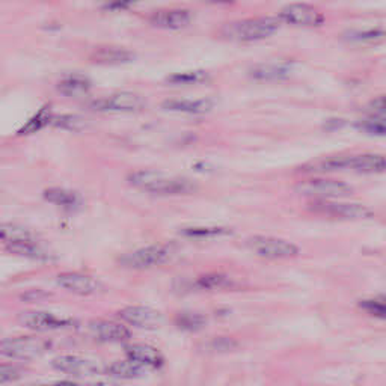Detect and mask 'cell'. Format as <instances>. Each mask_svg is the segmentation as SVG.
Listing matches in <instances>:
<instances>
[{
  "mask_svg": "<svg viewBox=\"0 0 386 386\" xmlns=\"http://www.w3.org/2000/svg\"><path fill=\"white\" fill-rule=\"evenodd\" d=\"M360 305L365 312H369L370 316L386 320V299L385 298L366 299V300H362Z\"/></svg>",
  "mask_w": 386,
  "mask_h": 386,
  "instance_id": "obj_33",
  "label": "cell"
},
{
  "mask_svg": "<svg viewBox=\"0 0 386 386\" xmlns=\"http://www.w3.org/2000/svg\"><path fill=\"white\" fill-rule=\"evenodd\" d=\"M296 190L305 196L323 201L327 198H346L355 193L352 186H348L347 183L329 178H311L300 181L296 185Z\"/></svg>",
  "mask_w": 386,
  "mask_h": 386,
  "instance_id": "obj_5",
  "label": "cell"
},
{
  "mask_svg": "<svg viewBox=\"0 0 386 386\" xmlns=\"http://www.w3.org/2000/svg\"><path fill=\"white\" fill-rule=\"evenodd\" d=\"M163 109L172 110V112L190 114V115H206L215 107L213 100L199 98V100H167L162 105Z\"/></svg>",
  "mask_w": 386,
  "mask_h": 386,
  "instance_id": "obj_17",
  "label": "cell"
},
{
  "mask_svg": "<svg viewBox=\"0 0 386 386\" xmlns=\"http://www.w3.org/2000/svg\"><path fill=\"white\" fill-rule=\"evenodd\" d=\"M6 251L14 255L24 256V258L36 260V261H52L54 258V255L47 249V247L36 243L35 238H32V240L8 243Z\"/></svg>",
  "mask_w": 386,
  "mask_h": 386,
  "instance_id": "obj_16",
  "label": "cell"
},
{
  "mask_svg": "<svg viewBox=\"0 0 386 386\" xmlns=\"http://www.w3.org/2000/svg\"><path fill=\"white\" fill-rule=\"evenodd\" d=\"M23 376L22 366H17L13 364H0V385L13 383L18 380Z\"/></svg>",
  "mask_w": 386,
  "mask_h": 386,
  "instance_id": "obj_35",
  "label": "cell"
},
{
  "mask_svg": "<svg viewBox=\"0 0 386 386\" xmlns=\"http://www.w3.org/2000/svg\"><path fill=\"white\" fill-rule=\"evenodd\" d=\"M350 171L361 173H379L386 171V157L380 154L350 155Z\"/></svg>",
  "mask_w": 386,
  "mask_h": 386,
  "instance_id": "obj_20",
  "label": "cell"
},
{
  "mask_svg": "<svg viewBox=\"0 0 386 386\" xmlns=\"http://www.w3.org/2000/svg\"><path fill=\"white\" fill-rule=\"evenodd\" d=\"M18 321H20L24 327L35 330V332H50V330L65 329L75 325V320L53 314V312L49 311L23 312Z\"/></svg>",
  "mask_w": 386,
  "mask_h": 386,
  "instance_id": "obj_8",
  "label": "cell"
},
{
  "mask_svg": "<svg viewBox=\"0 0 386 386\" xmlns=\"http://www.w3.org/2000/svg\"><path fill=\"white\" fill-rule=\"evenodd\" d=\"M311 210L320 215L343 219H365L373 215L370 208L362 204H356V202H334L323 199H318L314 204H311Z\"/></svg>",
  "mask_w": 386,
  "mask_h": 386,
  "instance_id": "obj_9",
  "label": "cell"
},
{
  "mask_svg": "<svg viewBox=\"0 0 386 386\" xmlns=\"http://www.w3.org/2000/svg\"><path fill=\"white\" fill-rule=\"evenodd\" d=\"M246 246L255 255L269 260H286L299 255V247L296 245L277 237L254 236L246 242Z\"/></svg>",
  "mask_w": 386,
  "mask_h": 386,
  "instance_id": "obj_4",
  "label": "cell"
},
{
  "mask_svg": "<svg viewBox=\"0 0 386 386\" xmlns=\"http://www.w3.org/2000/svg\"><path fill=\"white\" fill-rule=\"evenodd\" d=\"M54 114L53 109H52V105H45L43 106L38 112H36L29 121H27L20 130H18V134L20 136H31V134H35L38 133L40 130H43V128H45L47 125H52V121L54 118Z\"/></svg>",
  "mask_w": 386,
  "mask_h": 386,
  "instance_id": "obj_24",
  "label": "cell"
},
{
  "mask_svg": "<svg viewBox=\"0 0 386 386\" xmlns=\"http://www.w3.org/2000/svg\"><path fill=\"white\" fill-rule=\"evenodd\" d=\"M196 286L202 290H225L233 286L231 279H229L226 275L222 273H208L204 275V277H201L196 282Z\"/></svg>",
  "mask_w": 386,
  "mask_h": 386,
  "instance_id": "obj_28",
  "label": "cell"
},
{
  "mask_svg": "<svg viewBox=\"0 0 386 386\" xmlns=\"http://www.w3.org/2000/svg\"><path fill=\"white\" fill-rule=\"evenodd\" d=\"M356 127L369 134L386 136V118L383 116L374 118V119H365V121L357 123Z\"/></svg>",
  "mask_w": 386,
  "mask_h": 386,
  "instance_id": "obj_34",
  "label": "cell"
},
{
  "mask_svg": "<svg viewBox=\"0 0 386 386\" xmlns=\"http://www.w3.org/2000/svg\"><path fill=\"white\" fill-rule=\"evenodd\" d=\"M211 2L219 3V5H229V3H234L236 0H211Z\"/></svg>",
  "mask_w": 386,
  "mask_h": 386,
  "instance_id": "obj_39",
  "label": "cell"
},
{
  "mask_svg": "<svg viewBox=\"0 0 386 386\" xmlns=\"http://www.w3.org/2000/svg\"><path fill=\"white\" fill-rule=\"evenodd\" d=\"M290 72L291 67L286 63H263V65H255L249 75L258 82H275L287 79Z\"/></svg>",
  "mask_w": 386,
  "mask_h": 386,
  "instance_id": "obj_21",
  "label": "cell"
},
{
  "mask_svg": "<svg viewBox=\"0 0 386 386\" xmlns=\"http://www.w3.org/2000/svg\"><path fill=\"white\" fill-rule=\"evenodd\" d=\"M44 198L45 201L50 202V204H54L67 210L76 208L80 204V196H77L76 193L61 187H49L44 192Z\"/></svg>",
  "mask_w": 386,
  "mask_h": 386,
  "instance_id": "obj_25",
  "label": "cell"
},
{
  "mask_svg": "<svg viewBox=\"0 0 386 386\" xmlns=\"http://www.w3.org/2000/svg\"><path fill=\"white\" fill-rule=\"evenodd\" d=\"M347 38L355 43H376L386 38V29H365L355 31L347 35Z\"/></svg>",
  "mask_w": 386,
  "mask_h": 386,
  "instance_id": "obj_32",
  "label": "cell"
},
{
  "mask_svg": "<svg viewBox=\"0 0 386 386\" xmlns=\"http://www.w3.org/2000/svg\"><path fill=\"white\" fill-rule=\"evenodd\" d=\"M93 86L91 80L84 75H70L58 84V93L65 97H79L88 94Z\"/></svg>",
  "mask_w": 386,
  "mask_h": 386,
  "instance_id": "obj_22",
  "label": "cell"
},
{
  "mask_svg": "<svg viewBox=\"0 0 386 386\" xmlns=\"http://www.w3.org/2000/svg\"><path fill=\"white\" fill-rule=\"evenodd\" d=\"M68 386H121L114 382H97V383H88V385H77V383H68Z\"/></svg>",
  "mask_w": 386,
  "mask_h": 386,
  "instance_id": "obj_38",
  "label": "cell"
},
{
  "mask_svg": "<svg viewBox=\"0 0 386 386\" xmlns=\"http://www.w3.org/2000/svg\"><path fill=\"white\" fill-rule=\"evenodd\" d=\"M91 332L105 343H125L132 338L130 329L127 326L109 320H97L91 323Z\"/></svg>",
  "mask_w": 386,
  "mask_h": 386,
  "instance_id": "obj_15",
  "label": "cell"
},
{
  "mask_svg": "<svg viewBox=\"0 0 386 386\" xmlns=\"http://www.w3.org/2000/svg\"><path fill=\"white\" fill-rule=\"evenodd\" d=\"M181 234L189 238H213L229 234V229L222 226H192L183 229Z\"/></svg>",
  "mask_w": 386,
  "mask_h": 386,
  "instance_id": "obj_30",
  "label": "cell"
},
{
  "mask_svg": "<svg viewBox=\"0 0 386 386\" xmlns=\"http://www.w3.org/2000/svg\"><path fill=\"white\" fill-rule=\"evenodd\" d=\"M58 286L79 296H91L101 290V284L89 275L79 272L62 273L58 277Z\"/></svg>",
  "mask_w": 386,
  "mask_h": 386,
  "instance_id": "obj_13",
  "label": "cell"
},
{
  "mask_svg": "<svg viewBox=\"0 0 386 386\" xmlns=\"http://www.w3.org/2000/svg\"><path fill=\"white\" fill-rule=\"evenodd\" d=\"M278 18L282 23L294 26H320L325 23V15L316 6L307 3H293L282 8Z\"/></svg>",
  "mask_w": 386,
  "mask_h": 386,
  "instance_id": "obj_10",
  "label": "cell"
},
{
  "mask_svg": "<svg viewBox=\"0 0 386 386\" xmlns=\"http://www.w3.org/2000/svg\"><path fill=\"white\" fill-rule=\"evenodd\" d=\"M176 325L178 329L186 330V332H198L202 330L207 325V317L204 314L193 311H185L180 312L176 317Z\"/></svg>",
  "mask_w": 386,
  "mask_h": 386,
  "instance_id": "obj_27",
  "label": "cell"
},
{
  "mask_svg": "<svg viewBox=\"0 0 386 386\" xmlns=\"http://www.w3.org/2000/svg\"><path fill=\"white\" fill-rule=\"evenodd\" d=\"M137 0H112V2L106 5L107 11H118V9H125L130 8Z\"/></svg>",
  "mask_w": 386,
  "mask_h": 386,
  "instance_id": "obj_37",
  "label": "cell"
},
{
  "mask_svg": "<svg viewBox=\"0 0 386 386\" xmlns=\"http://www.w3.org/2000/svg\"><path fill=\"white\" fill-rule=\"evenodd\" d=\"M145 371H146L145 366L136 364L130 360L116 361L106 366V374L112 376V378H116V379H128V380L137 379V378H142Z\"/></svg>",
  "mask_w": 386,
  "mask_h": 386,
  "instance_id": "obj_23",
  "label": "cell"
},
{
  "mask_svg": "<svg viewBox=\"0 0 386 386\" xmlns=\"http://www.w3.org/2000/svg\"><path fill=\"white\" fill-rule=\"evenodd\" d=\"M52 125L56 128H62V130H72V132H79L84 130L86 127V121L79 115H54Z\"/></svg>",
  "mask_w": 386,
  "mask_h": 386,
  "instance_id": "obj_29",
  "label": "cell"
},
{
  "mask_svg": "<svg viewBox=\"0 0 386 386\" xmlns=\"http://www.w3.org/2000/svg\"><path fill=\"white\" fill-rule=\"evenodd\" d=\"M52 365L58 371L76 376V378H88V376H98L106 373V365L100 364L98 361L72 355L54 357Z\"/></svg>",
  "mask_w": 386,
  "mask_h": 386,
  "instance_id": "obj_7",
  "label": "cell"
},
{
  "mask_svg": "<svg viewBox=\"0 0 386 386\" xmlns=\"http://www.w3.org/2000/svg\"><path fill=\"white\" fill-rule=\"evenodd\" d=\"M281 20L278 17H258L249 18V20L236 22L231 24H226L222 33L225 38L234 41H258L265 40L269 36L275 35L281 27Z\"/></svg>",
  "mask_w": 386,
  "mask_h": 386,
  "instance_id": "obj_2",
  "label": "cell"
},
{
  "mask_svg": "<svg viewBox=\"0 0 386 386\" xmlns=\"http://www.w3.org/2000/svg\"><path fill=\"white\" fill-rule=\"evenodd\" d=\"M89 59L98 65H123L134 59V53L121 47H100L91 53Z\"/></svg>",
  "mask_w": 386,
  "mask_h": 386,
  "instance_id": "obj_18",
  "label": "cell"
},
{
  "mask_svg": "<svg viewBox=\"0 0 386 386\" xmlns=\"http://www.w3.org/2000/svg\"><path fill=\"white\" fill-rule=\"evenodd\" d=\"M369 107L373 110L374 114H378L379 116L386 118V95H380L378 98L371 100Z\"/></svg>",
  "mask_w": 386,
  "mask_h": 386,
  "instance_id": "obj_36",
  "label": "cell"
},
{
  "mask_svg": "<svg viewBox=\"0 0 386 386\" xmlns=\"http://www.w3.org/2000/svg\"><path fill=\"white\" fill-rule=\"evenodd\" d=\"M128 183L134 187L151 192V193H167V195H178V193L193 192L190 181L180 177H169L159 171H136L128 176Z\"/></svg>",
  "mask_w": 386,
  "mask_h": 386,
  "instance_id": "obj_1",
  "label": "cell"
},
{
  "mask_svg": "<svg viewBox=\"0 0 386 386\" xmlns=\"http://www.w3.org/2000/svg\"><path fill=\"white\" fill-rule=\"evenodd\" d=\"M91 107L94 110H103V112H136L145 107V100L134 93H118L95 100Z\"/></svg>",
  "mask_w": 386,
  "mask_h": 386,
  "instance_id": "obj_11",
  "label": "cell"
},
{
  "mask_svg": "<svg viewBox=\"0 0 386 386\" xmlns=\"http://www.w3.org/2000/svg\"><path fill=\"white\" fill-rule=\"evenodd\" d=\"M208 79L207 72L204 71H190V72H177V75L168 76L167 82L176 85H195L202 84Z\"/></svg>",
  "mask_w": 386,
  "mask_h": 386,
  "instance_id": "obj_31",
  "label": "cell"
},
{
  "mask_svg": "<svg viewBox=\"0 0 386 386\" xmlns=\"http://www.w3.org/2000/svg\"><path fill=\"white\" fill-rule=\"evenodd\" d=\"M125 356L127 360L139 364L145 369H160L164 364V357L157 348L144 343L128 344L125 347Z\"/></svg>",
  "mask_w": 386,
  "mask_h": 386,
  "instance_id": "obj_14",
  "label": "cell"
},
{
  "mask_svg": "<svg viewBox=\"0 0 386 386\" xmlns=\"http://www.w3.org/2000/svg\"><path fill=\"white\" fill-rule=\"evenodd\" d=\"M150 22L163 29H183L190 23V13L186 9H169V11H159L150 17Z\"/></svg>",
  "mask_w": 386,
  "mask_h": 386,
  "instance_id": "obj_19",
  "label": "cell"
},
{
  "mask_svg": "<svg viewBox=\"0 0 386 386\" xmlns=\"http://www.w3.org/2000/svg\"><path fill=\"white\" fill-rule=\"evenodd\" d=\"M33 234L29 229L11 224V222H0V242L14 243V242H23V240H32Z\"/></svg>",
  "mask_w": 386,
  "mask_h": 386,
  "instance_id": "obj_26",
  "label": "cell"
},
{
  "mask_svg": "<svg viewBox=\"0 0 386 386\" xmlns=\"http://www.w3.org/2000/svg\"><path fill=\"white\" fill-rule=\"evenodd\" d=\"M118 316L124 323L146 330L159 329L163 323V316L157 309L150 307H125L119 311Z\"/></svg>",
  "mask_w": 386,
  "mask_h": 386,
  "instance_id": "obj_12",
  "label": "cell"
},
{
  "mask_svg": "<svg viewBox=\"0 0 386 386\" xmlns=\"http://www.w3.org/2000/svg\"><path fill=\"white\" fill-rule=\"evenodd\" d=\"M50 348V343L40 337H11L0 339V356L18 361H32L43 356Z\"/></svg>",
  "mask_w": 386,
  "mask_h": 386,
  "instance_id": "obj_3",
  "label": "cell"
},
{
  "mask_svg": "<svg viewBox=\"0 0 386 386\" xmlns=\"http://www.w3.org/2000/svg\"><path fill=\"white\" fill-rule=\"evenodd\" d=\"M171 246L153 245L124 255L121 258V264L128 269H150L154 268V265L167 263L171 258Z\"/></svg>",
  "mask_w": 386,
  "mask_h": 386,
  "instance_id": "obj_6",
  "label": "cell"
}]
</instances>
